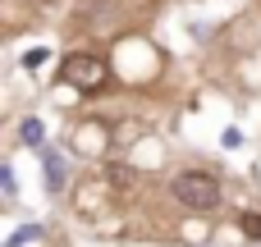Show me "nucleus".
I'll return each instance as SVG.
<instances>
[{"instance_id": "f03ea898", "label": "nucleus", "mask_w": 261, "mask_h": 247, "mask_svg": "<svg viewBox=\"0 0 261 247\" xmlns=\"http://www.w3.org/2000/svg\"><path fill=\"white\" fill-rule=\"evenodd\" d=\"M64 78L69 83H83V87H101L106 83V64L96 55H69L64 60Z\"/></svg>"}, {"instance_id": "f257e3e1", "label": "nucleus", "mask_w": 261, "mask_h": 247, "mask_svg": "<svg viewBox=\"0 0 261 247\" xmlns=\"http://www.w3.org/2000/svg\"><path fill=\"white\" fill-rule=\"evenodd\" d=\"M174 197L188 206V211H216L220 206V179L206 174V170H184L174 179Z\"/></svg>"}, {"instance_id": "39448f33", "label": "nucleus", "mask_w": 261, "mask_h": 247, "mask_svg": "<svg viewBox=\"0 0 261 247\" xmlns=\"http://www.w3.org/2000/svg\"><path fill=\"white\" fill-rule=\"evenodd\" d=\"M23 142H41V124H37V119L23 124Z\"/></svg>"}, {"instance_id": "20e7f679", "label": "nucleus", "mask_w": 261, "mask_h": 247, "mask_svg": "<svg viewBox=\"0 0 261 247\" xmlns=\"http://www.w3.org/2000/svg\"><path fill=\"white\" fill-rule=\"evenodd\" d=\"M239 229H243L248 238H261V215H257V211H248V215L239 220Z\"/></svg>"}, {"instance_id": "7ed1b4c3", "label": "nucleus", "mask_w": 261, "mask_h": 247, "mask_svg": "<svg viewBox=\"0 0 261 247\" xmlns=\"http://www.w3.org/2000/svg\"><path fill=\"white\" fill-rule=\"evenodd\" d=\"M106 179H110L115 188H128V183H133V170H128V165H106Z\"/></svg>"}]
</instances>
